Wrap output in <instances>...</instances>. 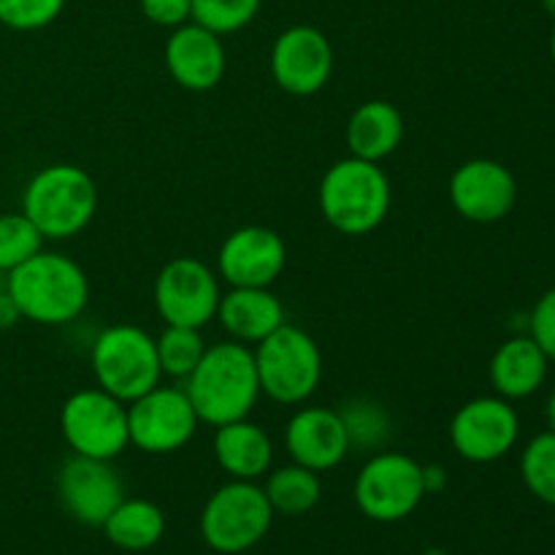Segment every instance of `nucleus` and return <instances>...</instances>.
Instances as JSON below:
<instances>
[{
  "label": "nucleus",
  "mask_w": 555,
  "mask_h": 555,
  "mask_svg": "<svg viewBox=\"0 0 555 555\" xmlns=\"http://www.w3.org/2000/svg\"><path fill=\"white\" fill-rule=\"evenodd\" d=\"M547 356L529 334L509 336L507 341L496 347L491 363H488V377H491L496 396L507 401H520L534 396L547 379Z\"/></svg>",
  "instance_id": "nucleus-20"
},
{
  "label": "nucleus",
  "mask_w": 555,
  "mask_h": 555,
  "mask_svg": "<svg viewBox=\"0 0 555 555\" xmlns=\"http://www.w3.org/2000/svg\"><path fill=\"white\" fill-rule=\"evenodd\" d=\"M198 426L188 393L177 385H157L128 404L130 444L146 455L177 453L195 437Z\"/></svg>",
  "instance_id": "nucleus-11"
},
{
  "label": "nucleus",
  "mask_w": 555,
  "mask_h": 555,
  "mask_svg": "<svg viewBox=\"0 0 555 555\" xmlns=\"http://www.w3.org/2000/svg\"><path fill=\"white\" fill-rule=\"evenodd\" d=\"M260 393L282 406H301L318 393L323 379V352L298 325H280L253 347Z\"/></svg>",
  "instance_id": "nucleus-5"
},
{
  "label": "nucleus",
  "mask_w": 555,
  "mask_h": 555,
  "mask_svg": "<svg viewBox=\"0 0 555 555\" xmlns=\"http://www.w3.org/2000/svg\"><path fill=\"white\" fill-rule=\"evenodd\" d=\"M285 266V242L266 225L236 228L217 249V276L228 287H271Z\"/></svg>",
  "instance_id": "nucleus-16"
},
{
  "label": "nucleus",
  "mask_w": 555,
  "mask_h": 555,
  "mask_svg": "<svg viewBox=\"0 0 555 555\" xmlns=\"http://www.w3.org/2000/svg\"><path fill=\"white\" fill-rule=\"evenodd\" d=\"M215 461L231 480L255 482L271 472L274 444L263 426L244 417L215 428Z\"/></svg>",
  "instance_id": "nucleus-21"
},
{
  "label": "nucleus",
  "mask_w": 555,
  "mask_h": 555,
  "mask_svg": "<svg viewBox=\"0 0 555 555\" xmlns=\"http://www.w3.org/2000/svg\"><path fill=\"white\" fill-rule=\"evenodd\" d=\"M520 477L534 499L555 507V431H542L520 455Z\"/></svg>",
  "instance_id": "nucleus-27"
},
{
  "label": "nucleus",
  "mask_w": 555,
  "mask_h": 555,
  "mask_svg": "<svg viewBox=\"0 0 555 555\" xmlns=\"http://www.w3.org/2000/svg\"><path fill=\"white\" fill-rule=\"evenodd\" d=\"M545 421H547V428H551V431H555V388H553V393L547 396V404H545Z\"/></svg>",
  "instance_id": "nucleus-35"
},
{
  "label": "nucleus",
  "mask_w": 555,
  "mask_h": 555,
  "mask_svg": "<svg viewBox=\"0 0 555 555\" xmlns=\"http://www.w3.org/2000/svg\"><path fill=\"white\" fill-rule=\"evenodd\" d=\"M263 0H193V22L217 36L244 30L258 16Z\"/></svg>",
  "instance_id": "nucleus-29"
},
{
  "label": "nucleus",
  "mask_w": 555,
  "mask_h": 555,
  "mask_svg": "<svg viewBox=\"0 0 555 555\" xmlns=\"http://www.w3.org/2000/svg\"><path fill=\"white\" fill-rule=\"evenodd\" d=\"M166 68L182 90H215L228 68V54L222 36L206 30L204 25H198L193 20L173 27L166 41Z\"/></svg>",
  "instance_id": "nucleus-17"
},
{
  "label": "nucleus",
  "mask_w": 555,
  "mask_h": 555,
  "mask_svg": "<svg viewBox=\"0 0 555 555\" xmlns=\"http://www.w3.org/2000/svg\"><path fill=\"white\" fill-rule=\"evenodd\" d=\"M106 531L108 542L117 545L119 551L141 553L155 547L166 534V515L155 502L146 499H122L106 524L101 526Z\"/></svg>",
  "instance_id": "nucleus-23"
},
{
  "label": "nucleus",
  "mask_w": 555,
  "mask_h": 555,
  "mask_svg": "<svg viewBox=\"0 0 555 555\" xmlns=\"http://www.w3.org/2000/svg\"><path fill=\"white\" fill-rule=\"evenodd\" d=\"M526 328H529L531 339L542 347L547 361L555 363V287L537 298L534 309L526 318Z\"/></svg>",
  "instance_id": "nucleus-31"
},
{
  "label": "nucleus",
  "mask_w": 555,
  "mask_h": 555,
  "mask_svg": "<svg viewBox=\"0 0 555 555\" xmlns=\"http://www.w3.org/2000/svg\"><path fill=\"white\" fill-rule=\"evenodd\" d=\"M90 366L98 388L122 404L150 393L163 379L155 336L133 323L103 328L92 341Z\"/></svg>",
  "instance_id": "nucleus-6"
},
{
  "label": "nucleus",
  "mask_w": 555,
  "mask_h": 555,
  "mask_svg": "<svg viewBox=\"0 0 555 555\" xmlns=\"http://www.w3.org/2000/svg\"><path fill=\"white\" fill-rule=\"evenodd\" d=\"M184 393L201 423L217 428L244 421L255 410L260 393L253 347L242 341H217L184 379Z\"/></svg>",
  "instance_id": "nucleus-1"
},
{
  "label": "nucleus",
  "mask_w": 555,
  "mask_h": 555,
  "mask_svg": "<svg viewBox=\"0 0 555 555\" xmlns=\"http://www.w3.org/2000/svg\"><path fill=\"white\" fill-rule=\"evenodd\" d=\"M217 320L233 341L255 347L285 325L287 314L271 287H231L222 293Z\"/></svg>",
  "instance_id": "nucleus-19"
},
{
  "label": "nucleus",
  "mask_w": 555,
  "mask_h": 555,
  "mask_svg": "<svg viewBox=\"0 0 555 555\" xmlns=\"http://www.w3.org/2000/svg\"><path fill=\"white\" fill-rule=\"evenodd\" d=\"M540 3H542V9L547 11V14L555 16V0H540Z\"/></svg>",
  "instance_id": "nucleus-36"
},
{
  "label": "nucleus",
  "mask_w": 555,
  "mask_h": 555,
  "mask_svg": "<svg viewBox=\"0 0 555 555\" xmlns=\"http://www.w3.org/2000/svg\"><path fill=\"white\" fill-rule=\"evenodd\" d=\"M43 249V236L22 211L0 215V274H11Z\"/></svg>",
  "instance_id": "nucleus-28"
},
{
  "label": "nucleus",
  "mask_w": 555,
  "mask_h": 555,
  "mask_svg": "<svg viewBox=\"0 0 555 555\" xmlns=\"http://www.w3.org/2000/svg\"><path fill=\"white\" fill-rule=\"evenodd\" d=\"M155 345L163 377L182 379V383L193 374L206 352L201 328H184V325H166L163 334L155 336Z\"/></svg>",
  "instance_id": "nucleus-26"
},
{
  "label": "nucleus",
  "mask_w": 555,
  "mask_h": 555,
  "mask_svg": "<svg viewBox=\"0 0 555 555\" xmlns=\"http://www.w3.org/2000/svg\"><path fill=\"white\" fill-rule=\"evenodd\" d=\"M68 0H0V25L16 33L43 30L63 14Z\"/></svg>",
  "instance_id": "nucleus-30"
},
{
  "label": "nucleus",
  "mask_w": 555,
  "mask_h": 555,
  "mask_svg": "<svg viewBox=\"0 0 555 555\" xmlns=\"http://www.w3.org/2000/svg\"><path fill=\"white\" fill-rule=\"evenodd\" d=\"M336 412H339L341 423H345L350 450H374L377 453V450L385 448L390 434H393L390 412L379 401L369 399V396L347 399Z\"/></svg>",
  "instance_id": "nucleus-25"
},
{
  "label": "nucleus",
  "mask_w": 555,
  "mask_h": 555,
  "mask_svg": "<svg viewBox=\"0 0 555 555\" xmlns=\"http://www.w3.org/2000/svg\"><path fill=\"white\" fill-rule=\"evenodd\" d=\"M20 320H22L20 309H16L14 298H11L9 287H5V282H3V285H0V331L14 328Z\"/></svg>",
  "instance_id": "nucleus-33"
},
{
  "label": "nucleus",
  "mask_w": 555,
  "mask_h": 555,
  "mask_svg": "<svg viewBox=\"0 0 555 555\" xmlns=\"http://www.w3.org/2000/svg\"><path fill=\"white\" fill-rule=\"evenodd\" d=\"M271 79L282 92L309 98L323 90L334 74V47L314 25H291L276 36L269 57Z\"/></svg>",
  "instance_id": "nucleus-13"
},
{
  "label": "nucleus",
  "mask_w": 555,
  "mask_h": 555,
  "mask_svg": "<svg viewBox=\"0 0 555 555\" xmlns=\"http://www.w3.org/2000/svg\"><path fill=\"white\" fill-rule=\"evenodd\" d=\"M520 439V417L513 401L502 396H477L455 410L450 444L469 464H493Z\"/></svg>",
  "instance_id": "nucleus-12"
},
{
  "label": "nucleus",
  "mask_w": 555,
  "mask_h": 555,
  "mask_svg": "<svg viewBox=\"0 0 555 555\" xmlns=\"http://www.w3.org/2000/svg\"><path fill=\"white\" fill-rule=\"evenodd\" d=\"M426 488H423V464L412 455L377 450L358 472L352 499L369 520L396 524L421 507Z\"/></svg>",
  "instance_id": "nucleus-9"
},
{
  "label": "nucleus",
  "mask_w": 555,
  "mask_h": 555,
  "mask_svg": "<svg viewBox=\"0 0 555 555\" xmlns=\"http://www.w3.org/2000/svg\"><path fill=\"white\" fill-rule=\"evenodd\" d=\"M551 57H553V63H555V25H553V33H551Z\"/></svg>",
  "instance_id": "nucleus-37"
},
{
  "label": "nucleus",
  "mask_w": 555,
  "mask_h": 555,
  "mask_svg": "<svg viewBox=\"0 0 555 555\" xmlns=\"http://www.w3.org/2000/svg\"><path fill=\"white\" fill-rule=\"evenodd\" d=\"M263 493L274 513L304 515L318 507L320 496H323V482H320L318 472L307 469V466L287 464L280 466V469H271Z\"/></svg>",
  "instance_id": "nucleus-24"
},
{
  "label": "nucleus",
  "mask_w": 555,
  "mask_h": 555,
  "mask_svg": "<svg viewBox=\"0 0 555 555\" xmlns=\"http://www.w3.org/2000/svg\"><path fill=\"white\" fill-rule=\"evenodd\" d=\"M444 486H448V472H444L442 464H428L423 466V488L428 493H442Z\"/></svg>",
  "instance_id": "nucleus-34"
},
{
  "label": "nucleus",
  "mask_w": 555,
  "mask_h": 555,
  "mask_svg": "<svg viewBox=\"0 0 555 555\" xmlns=\"http://www.w3.org/2000/svg\"><path fill=\"white\" fill-rule=\"evenodd\" d=\"M5 287L22 320L36 325L74 323L90 304V280L85 269L68 255L47 249L5 274Z\"/></svg>",
  "instance_id": "nucleus-2"
},
{
  "label": "nucleus",
  "mask_w": 555,
  "mask_h": 555,
  "mask_svg": "<svg viewBox=\"0 0 555 555\" xmlns=\"http://www.w3.org/2000/svg\"><path fill=\"white\" fill-rule=\"evenodd\" d=\"M60 434L74 455L114 461L130 444L128 404L98 385L76 390L60 406Z\"/></svg>",
  "instance_id": "nucleus-8"
},
{
  "label": "nucleus",
  "mask_w": 555,
  "mask_h": 555,
  "mask_svg": "<svg viewBox=\"0 0 555 555\" xmlns=\"http://www.w3.org/2000/svg\"><path fill=\"white\" fill-rule=\"evenodd\" d=\"M390 179L379 163L341 157L323 173L318 204L325 222L345 236H366L377 231L390 211Z\"/></svg>",
  "instance_id": "nucleus-4"
},
{
  "label": "nucleus",
  "mask_w": 555,
  "mask_h": 555,
  "mask_svg": "<svg viewBox=\"0 0 555 555\" xmlns=\"http://www.w3.org/2000/svg\"><path fill=\"white\" fill-rule=\"evenodd\" d=\"M347 150L361 160L383 163L404 141V117L388 101H366L347 119Z\"/></svg>",
  "instance_id": "nucleus-22"
},
{
  "label": "nucleus",
  "mask_w": 555,
  "mask_h": 555,
  "mask_svg": "<svg viewBox=\"0 0 555 555\" xmlns=\"http://www.w3.org/2000/svg\"><path fill=\"white\" fill-rule=\"evenodd\" d=\"M448 195L453 209L464 220L491 225L515 209L518 182L504 163L491 160V157H472L453 171Z\"/></svg>",
  "instance_id": "nucleus-14"
},
{
  "label": "nucleus",
  "mask_w": 555,
  "mask_h": 555,
  "mask_svg": "<svg viewBox=\"0 0 555 555\" xmlns=\"http://www.w3.org/2000/svg\"><path fill=\"white\" fill-rule=\"evenodd\" d=\"M423 555H448L444 551H426Z\"/></svg>",
  "instance_id": "nucleus-38"
},
{
  "label": "nucleus",
  "mask_w": 555,
  "mask_h": 555,
  "mask_svg": "<svg viewBox=\"0 0 555 555\" xmlns=\"http://www.w3.org/2000/svg\"><path fill=\"white\" fill-rule=\"evenodd\" d=\"M220 276L204 260L179 255L155 276V309L166 325L204 328L217 318Z\"/></svg>",
  "instance_id": "nucleus-10"
},
{
  "label": "nucleus",
  "mask_w": 555,
  "mask_h": 555,
  "mask_svg": "<svg viewBox=\"0 0 555 555\" xmlns=\"http://www.w3.org/2000/svg\"><path fill=\"white\" fill-rule=\"evenodd\" d=\"M274 509L263 488L231 480L217 488L201 513V537L215 553L236 555L258 545L271 529Z\"/></svg>",
  "instance_id": "nucleus-7"
},
{
  "label": "nucleus",
  "mask_w": 555,
  "mask_h": 555,
  "mask_svg": "<svg viewBox=\"0 0 555 555\" xmlns=\"http://www.w3.org/2000/svg\"><path fill=\"white\" fill-rule=\"evenodd\" d=\"M57 499L76 524L101 529L125 499V486L112 461L70 455L57 472Z\"/></svg>",
  "instance_id": "nucleus-15"
},
{
  "label": "nucleus",
  "mask_w": 555,
  "mask_h": 555,
  "mask_svg": "<svg viewBox=\"0 0 555 555\" xmlns=\"http://www.w3.org/2000/svg\"><path fill=\"white\" fill-rule=\"evenodd\" d=\"M139 5L152 25L168 30L193 20V0H139Z\"/></svg>",
  "instance_id": "nucleus-32"
},
{
  "label": "nucleus",
  "mask_w": 555,
  "mask_h": 555,
  "mask_svg": "<svg viewBox=\"0 0 555 555\" xmlns=\"http://www.w3.org/2000/svg\"><path fill=\"white\" fill-rule=\"evenodd\" d=\"M98 211L95 179L74 163H52L30 177L22 190V215L43 242H65L87 231Z\"/></svg>",
  "instance_id": "nucleus-3"
},
{
  "label": "nucleus",
  "mask_w": 555,
  "mask_h": 555,
  "mask_svg": "<svg viewBox=\"0 0 555 555\" xmlns=\"http://www.w3.org/2000/svg\"><path fill=\"white\" fill-rule=\"evenodd\" d=\"M285 450L293 464L318 475L336 469L350 453L339 412L331 406H298L285 426Z\"/></svg>",
  "instance_id": "nucleus-18"
}]
</instances>
